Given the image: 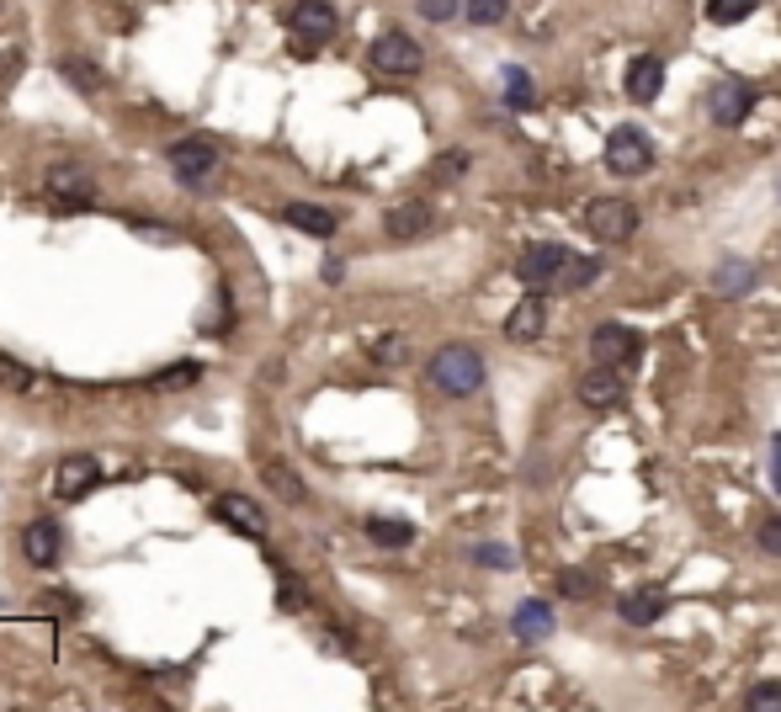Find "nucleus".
Here are the masks:
<instances>
[{"mask_svg":"<svg viewBox=\"0 0 781 712\" xmlns=\"http://www.w3.org/2000/svg\"><path fill=\"white\" fill-rule=\"evenodd\" d=\"M425 378H431L436 393H447V399H468V393L484 388V356L474 352V346H463V341H452V346H442V352L431 356Z\"/></svg>","mask_w":781,"mask_h":712,"instance_id":"nucleus-1","label":"nucleus"},{"mask_svg":"<svg viewBox=\"0 0 781 712\" xmlns=\"http://www.w3.org/2000/svg\"><path fill=\"white\" fill-rule=\"evenodd\" d=\"M570 261H574L570 245H558V239H538V245H527V250L516 256V282H521V288H532V293H547V288H558V282H564Z\"/></svg>","mask_w":781,"mask_h":712,"instance_id":"nucleus-2","label":"nucleus"},{"mask_svg":"<svg viewBox=\"0 0 781 712\" xmlns=\"http://www.w3.org/2000/svg\"><path fill=\"white\" fill-rule=\"evenodd\" d=\"M601 160H606L611 176H643V171L654 165V144H649V133H638L632 122H622V128L606 133Z\"/></svg>","mask_w":781,"mask_h":712,"instance_id":"nucleus-3","label":"nucleus"},{"mask_svg":"<svg viewBox=\"0 0 781 712\" xmlns=\"http://www.w3.org/2000/svg\"><path fill=\"white\" fill-rule=\"evenodd\" d=\"M367 60H372V69L378 75H393V80H404V75H421L425 69V48L410 37V32H383L372 48H367Z\"/></svg>","mask_w":781,"mask_h":712,"instance_id":"nucleus-4","label":"nucleus"},{"mask_svg":"<svg viewBox=\"0 0 781 712\" xmlns=\"http://www.w3.org/2000/svg\"><path fill=\"white\" fill-rule=\"evenodd\" d=\"M585 229L601 239V245H622V239L638 235V208H632L628 197H596L585 208Z\"/></svg>","mask_w":781,"mask_h":712,"instance_id":"nucleus-5","label":"nucleus"},{"mask_svg":"<svg viewBox=\"0 0 781 712\" xmlns=\"http://www.w3.org/2000/svg\"><path fill=\"white\" fill-rule=\"evenodd\" d=\"M335 28H340V17H335L330 0H293V6H288V32L299 37L303 48H314V43H330Z\"/></svg>","mask_w":781,"mask_h":712,"instance_id":"nucleus-6","label":"nucleus"},{"mask_svg":"<svg viewBox=\"0 0 781 712\" xmlns=\"http://www.w3.org/2000/svg\"><path fill=\"white\" fill-rule=\"evenodd\" d=\"M165 160H171V171H176L181 186H203V181H213V171H218V149L208 144V139H176V144L165 149Z\"/></svg>","mask_w":781,"mask_h":712,"instance_id":"nucleus-7","label":"nucleus"},{"mask_svg":"<svg viewBox=\"0 0 781 712\" xmlns=\"http://www.w3.org/2000/svg\"><path fill=\"white\" fill-rule=\"evenodd\" d=\"M750 107H755L750 80H718V86L707 90V118L718 122V128H739V122L750 118Z\"/></svg>","mask_w":781,"mask_h":712,"instance_id":"nucleus-8","label":"nucleus"},{"mask_svg":"<svg viewBox=\"0 0 781 712\" xmlns=\"http://www.w3.org/2000/svg\"><path fill=\"white\" fill-rule=\"evenodd\" d=\"M43 192H48L54 208H86L90 197H96V181H90L86 165H54L43 176Z\"/></svg>","mask_w":781,"mask_h":712,"instance_id":"nucleus-9","label":"nucleus"},{"mask_svg":"<svg viewBox=\"0 0 781 712\" xmlns=\"http://www.w3.org/2000/svg\"><path fill=\"white\" fill-rule=\"evenodd\" d=\"M638 330H628V325H596L590 330V362L596 367H628L632 356H638Z\"/></svg>","mask_w":781,"mask_h":712,"instance_id":"nucleus-10","label":"nucleus"},{"mask_svg":"<svg viewBox=\"0 0 781 712\" xmlns=\"http://www.w3.org/2000/svg\"><path fill=\"white\" fill-rule=\"evenodd\" d=\"M628 399V384H622V367H596L579 378V404L585 410H617Z\"/></svg>","mask_w":781,"mask_h":712,"instance_id":"nucleus-11","label":"nucleus"},{"mask_svg":"<svg viewBox=\"0 0 781 712\" xmlns=\"http://www.w3.org/2000/svg\"><path fill=\"white\" fill-rule=\"evenodd\" d=\"M96 484H101V463L86 457V452H80V457H64L59 468H54V495H59V500H86Z\"/></svg>","mask_w":781,"mask_h":712,"instance_id":"nucleus-12","label":"nucleus"},{"mask_svg":"<svg viewBox=\"0 0 781 712\" xmlns=\"http://www.w3.org/2000/svg\"><path fill=\"white\" fill-rule=\"evenodd\" d=\"M213 516L229 527V532H245V537H267V516H261V505L250 500V495H218L213 500Z\"/></svg>","mask_w":781,"mask_h":712,"instance_id":"nucleus-13","label":"nucleus"},{"mask_svg":"<svg viewBox=\"0 0 781 712\" xmlns=\"http://www.w3.org/2000/svg\"><path fill=\"white\" fill-rule=\"evenodd\" d=\"M622 90H628L638 107L660 101V90H664V60L660 54H638V60L628 64V75H622Z\"/></svg>","mask_w":781,"mask_h":712,"instance_id":"nucleus-14","label":"nucleus"},{"mask_svg":"<svg viewBox=\"0 0 781 712\" xmlns=\"http://www.w3.org/2000/svg\"><path fill=\"white\" fill-rule=\"evenodd\" d=\"M542 330H547V303H542V293H527L511 309V314H506V341H516V346H532Z\"/></svg>","mask_w":781,"mask_h":712,"instance_id":"nucleus-15","label":"nucleus"},{"mask_svg":"<svg viewBox=\"0 0 781 712\" xmlns=\"http://www.w3.org/2000/svg\"><path fill=\"white\" fill-rule=\"evenodd\" d=\"M436 229V213H431V203H399V208H389V218H383V235L389 239H425Z\"/></svg>","mask_w":781,"mask_h":712,"instance_id":"nucleus-16","label":"nucleus"},{"mask_svg":"<svg viewBox=\"0 0 781 712\" xmlns=\"http://www.w3.org/2000/svg\"><path fill=\"white\" fill-rule=\"evenodd\" d=\"M22 553H28L32 569H54L64 553V532L59 521H32L28 532H22Z\"/></svg>","mask_w":781,"mask_h":712,"instance_id":"nucleus-17","label":"nucleus"},{"mask_svg":"<svg viewBox=\"0 0 781 712\" xmlns=\"http://www.w3.org/2000/svg\"><path fill=\"white\" fill-rule=\"evenodd\" d=\"M553 601H521L511 617V633L521 638V644H542V638H553Z\"/></svg>","mask_w":781,"mask_h":712,"instance_id":"nucleus-18","label":"nucleus"},{"mask_svg":"<svg viewBox=\"0 0 781 712\" xmlns=\"http://www.w3.org/2000/svg\"><path fill=\"white\" fill-rule=\"evenodd\" d=\"M617 612H622V623L628 627H649V623H660L664 612H670V595L660 591V585H649V591H632L617 601Z\"/></svg>","mask_w":781,"mask_h":712,"instance_id":"nucleus-19","label":"nucleus"},{"mask_svg":"<svg viewBox=\"0 0 781 712\" xmlns=\"http://www.w3.org/2000/svg\"><path fill=\"white\" fill-rule=\"evenodd\" d=\"M282 224L288 229H299V235H314V239H330L340 229V218L330 208H319V203H288L282 208Z\"/></svg>","mask_w":781,"mask_h":712,"instance_id":"nucleus-20","label":"nucleus"},{"mask_svg":"<svg viewBox=\"0 0 781 712\" xmlns=\"http://www.w3.org/2000/svg\"><path fill=\"white\" fill-rule=\"evenodd\" d=\"M755 282H760V271H755V261H723L718 271H713V288H718L723 298H745V293H755Z\"/></svg>","mask_w":781,"mask_h":712,"instance_id":"nucleus-21","label":"nucleus"},{"mask_svg":"<svg viewBox=\"0 0 781 712\" xmlns=\"http://www.w3.org/2000/svg\"><path fill=\"white\" fill-rule=\"evenodd\" d=\"M59 75H64V80H69L75 90H80V96H101V90H107V75H101V69H96L90 60H80V54H64V60H59Z\"/></svg>","mask_w":781,"mask_h":712,"instance_id":"nucleus-22","label":"nucleus"},{"mask_svg":"<svg viewBox=\"0 0 781 712\" xmlns=\"http://www.w3.org/2000/svg\"><path fill=\"white\" fill-rule=\"evenodd\" d=\"M367 537H372L378 548H410V542H415V527L399 521V516H367Z\"/></svg>","mask_w":781,"mask_h":712,"instance_id":"nucleus-23","label":"nucleus"},{"mask_svg":"<svg viewBox=\"0 0 781 712\" xmlns=\"http://www.w3.org/2000/svg\"><path fill=\"white\" fill-rule=\"evenodd\" d=\"M261 478H267L271 495H276V500H288V505H303V495H308V489H303V478L293 474L288 463H267V468H261Z\"/></svg>","mask_w":781,"mask_h":712,"instance_id":"nucleus-24","label":"nucleus"},{"mask_svg":"<svg viewBox=\"0 0 781 712\" xmlns=\"http://www.w3.org/2000/svg\"><path fill=\"white\" fill-rule=\"evenodd\" d=\"M192 384H203V367L197 362H171V367H160L144 388H160V393H181V388H192Z\"/></svg>","mask_w":781,"mask_h":712,"instance_id":"nucleus-25","label":"nucleus"},{"mask_svg":"<svg viewBox=\"0 0 781 712\" xmlns=\"http://www.w3.org/2000/svg\"><path fill=\"white\" fill-rule=\"evenodd\" d=\"M235 325V298H229V288L218 282V293H213V303H208V314L197 320V330L203 335H224V330Z\"/></svg>","mask_w":781,"mask_h":712,"instance_id":"nucleus-26","label":"nucleus"},{"mask_svg":"<svg viewBox=\"0 0 781 712\" xmlns=\"http://www.w3.org/2000/svg\"><path fill=\"white\" fill-rule=\"evenodd\" d=\"M276 612H288V617L308 612V585L299 574H276Z\"/></svg>","mask_w":781,"mask_h":712,"instance_id":"nucleus-27","label":"nucleus"},{"mask_svg":"<svg viewBox=\"0 0 781 712\" xmlns=\"http://www.w3.org/2000/svg\"><path fill=\"white\" fill-rule=\"evenodd\" d=\"M0 388H6V393H32V388H37V373H32L28 362L0 352Z\"/></svg>","mask_w":781,"mask_h":712,"instance_id":"nucleus-28","label":"nucleus"},{"mask_svg":"<svg viewBox=\"0 0 781 712\" xmlns=\"http://www.w3.org/2000/svg\"><path fill=\"white\" fill-rule=\"evenodd\" d=\"M506 107L511 112H527V107H538V90H532V75L527 69H506Z\"/></svg>","mask_w":781,"mask_h":712,"instance_id":"nucleus-29","label":"nucleus"},{"mask_svg":"<svg viewBox=\"0 0 781 712\" xmlns=\"http://www.w3.org/2000/svg\"><path fill=\"white\" fill-rule=\"evenodd\" d=\"M463 17L474 28H500L511 17V0H463Z\"/></svg>","mask_w":781,"mask_h":712,"instance_id":"nucleus-30","label":"nucleus"},{"mask_svg":"<svg viewBox=\"0 0 781 712\" xmlns=\"http://www.w3.org/2000/svg\"><path fill=\"white\" fill-rule=\"evenodd\" d=\"M755 0H707V22L713 28H734V22H750Z\"/></svg>","mask_w":781,"mask_h":712,"instance_id":"nucleus-31","label":"nucleus"},{"mask_svg":"<svg viewBox=\"0 0 781 712\" xmlns=\"http://www.w3.org/2000/svg\"><path fill=\"white\" fill-rule=\"evenodd\" d=\"M468 165H474V154H468V149H442V154L431 160V176H436V181H463Z\"/></svg>","mask_w":781,"mask_h":712,"instance_id":"nucleus-32","label":"nucleus"},{"mask_svg":"<svg viewBox=\"0 0 781 712\" xmlns=\"http://www.w3.org/2000/svg\"><path fill=\"white\" fill-rule=\"evenodd\" d=\"M596 277H601V261H590V256H574V261H570V271H564V282H558V288H564V293H579V288H590Z\"/></svg>","mask_w":781,"mask_h":712,"instance_id":"nucleus-33","label":"nucleus"},{"mask_svg":"<svg viewBox=\"0 0 781 712\" xmlns=\"http://www.w3.org/2000/svg\"><path fill=\"white\" fill-rule=\"evenodd\" d=\"M367 352H372V362H378V367H399V362L410 356V346H404V335H378Z\"/></svg>","mask_w":781,"mask_h":712,"instance_id":"nucleus-34","label":"nucleus"},{"mask_svg":"<svg viewBox=\"0 0 781 712\" xmlns=\"http://www.w3.org/2000/svg\"><path fill=\"white\" fill-rule=\"evenodd\" d=\"M745 708L750 712H781V681H760L745 691Z\"/></svg>","mask_w":781,"mask_h":712,"instance_id":"nucleus-35","label":"nucleus"},{"mask_svg":"<svg viewBox=\"0 0 781 712\" xmlns=\"http://www.w3.org/2000/svg\"><path fill=\"white\" fill-rule=\"evenodd\" d=\"M558 591L570 595V601H590V595H596V574H585V569H564V574H558Z\"/></svg>","mask_w":781,"mask_h":712,"instance_id":"nucleus-36","label":"nucleus"},{"mask_svg":"<svg viewBox=\"0 0 781 712\" xmlns=\"http://www.w3.org/2000/svg\"><path fill=\"white\" fill-rule=\"evenodd\" d=\"M474 564H484V569H511L516 553L506 548V542H479V548H474Z\"/></svg>","mask_w":781,"mask_h":712,"instance_id":"nucleus-37","label":"nucleus"},{"mask_svg":"<svg viewBox=\"0 0 781 712\" xmlns=\"http://www.w3.org/2000/svg\"><path fill=\"white\" fill-rule=\"evenodd\" d=\"M755 542H760V553H771V559H781V516H771V521H760V532H755Z\"/></svg>","mask_w":781,"mask_h":712,"instance_id":"nucleus-38","label":"nucleus"},{"mask_svg":"<svg viewBox=\"0 0 781 712\" xmlns=\"http://www.w3.org/2000/svg\"><path fill=\"white\" fill-rule=\"evenodd\" d=\"M463 11V0H421V17L425 22H452Z\"/></svg>","mask_w":781,"mask_h":712,"instance_id":"nucleus-39","label":"nucleus"},{"mask_svg":"<svg viewBox=\"0 0 781 712\" xmlns=\"http://www.w3.org/2000/svg\"><path fill=\"white\" fill-rule=\"evenodd\" d=\"M771 484H777V495H781V431H771Z\"/></svg>","mask_w":781,"mask_h":712,"instance_id":"nucleus-40","label":"nucleus"},{"mask_svg":"<svg viewBox=\"0 0 781 712\" xmlns=\"http://www.w3.org/2000/svg\"><path fill=\"white\" fill-rule=\"evenodd\" d=\"M319 277H325V282H340V277H346V267H340V261H335V256H330V261L319 267Z\"/></svg>","mask_w":781,"mask_h":712,"instance_id":"nucleus-41","label":"nucleus"}]
</instances>
